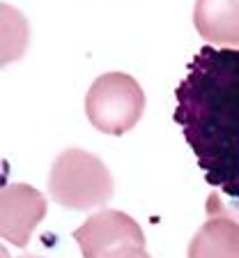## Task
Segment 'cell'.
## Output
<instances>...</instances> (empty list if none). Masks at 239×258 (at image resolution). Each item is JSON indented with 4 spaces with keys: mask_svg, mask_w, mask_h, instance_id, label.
I'll return each instance as SVG.
<instances>
[{
    "mask_svg": "<svg viewBox=\"0 0 239 258\" xmlns=\"http://www.w3.org/2000/svg\"><path fill=\"white\" fill-rule=\"evenodd\" d=\"M193 26L216 46H239V0H196Z\"/></svg>",
    "mask_w": 239,
    "mask_h": 258,
    "instance_id": "obj_7",
    "label": "cell"
},
{
    "mask_svg": "<svg viewBox=\"0 0 239 258\" xmlns=\"http://www.w3.org/2000/svg\"><path fill=\"white\" fill-rule=\"evenodd\" d=\"M173 120L207 184L239 210V48L202 46L175 90Z\"/></svg>",
    "mask_w": 239,
    "mask_h": 258,
    "instance_id": "obj_1",
    "label": "cell"
},
{
    "mask_svg": "<svg viewBox=\"0 0 239 258\" xmlns=\"http://www.w3.org/2000/svg\"><path fill=\"white\" fill-rule=\"evenodd\" d=\"M3 12V64L19 60L30 42V28L19 10L10 5L0 7Z\"/></svg>",
    "mask_w": 239,
    "mask_h": 258,
    "instance_id": "obj_8",
    "label": "cell"
},
{
    "mask_svg": "<svg viewBox=\"0 0 239 258\" xmlns=\"http://www.w3.org/2000/svg\"><path fill=\"white\" fill-rule=\"evenodd\" d=\"M228 210H230V215H232V217H234V219H237V221H239V210H234V208H228Z\"/></svg>",
    "mask_w": 239,
    "mask_h": 258,
    "instance_id": "obj_11",
    "label": "cell"
},
{
    "mask_svg": "<svg viewBox=\"0 0 239 258\" xmlns=\"http://www.w3.org/2000/svg\"><path fill=\"white\" fill-rule=\"evenodd\" d=\"M104 258H152L145 251L143 244H122V247L108 251Z\"/></svg>",
    "mask_w": 239,
    "mask_h": 258,
    "instance_id": "obj_9",
    "label": "cell"
},
{
    "mask_svg": "<svg viewBox=\"0 0 239 258\" xmlns=\"http://www.w3.org/2000/svg\"><path fill=\"white\" fill-rule=\"evenodd\" d=\"M113 175L97 155L81 148H67L55 157L48 173V194L67 210H92L113 196Z\"/></svg>",
    "mask_w": 239,
    "mask_h": 258,
    "instance_id": "obj_2",
    "label": "cell"
},
{
    "mask_svg": "<svg viewBox=\"0 0 239 258\" xmlns=\"http://www.w3.org/2000/svg\"><path fill=\"white\" fill-rule=\"evenodd\" d=\"M145 111V92L124 72H108L95 79L85 97L88 120L101 134L122 136L138 124Z\"/></svg>",
    "mask_w": 239,
    "mask_h": 258,
    "instance_id": "obj_3",
    "label": "cell"
},
{
    "mask_svg": "<svg viewBox=\"0 0 239 258\" xmlns=\"http://www.w3.org/2000/svg\"><path fill=\"white\" fill-rule=\"evenodd\" d=\"M83 258H104L108 251L122 244H143L145 235L138 221L120 210H99L83 226L74 231Z\"/></svg>",
    "mask_w": 239,
    "mask_h": 258,
    "instance_id": "obj_4",
    "label": "cell"
},
{
    "mask_svg": "<svg viewBox=\"0 0 239 258\" xmlns=\"http://www.w3.org/2000/svg\"><path fill=\"white\" fill-rule=\"evenodd\" d=\"M46 217V199L30 184H7L0 191V235L14 247H26L32 231Z\"/></svg>",
    "mask_w": 239,
    "mask_h": 258,
    "instance_id": "obj_5",
    "label": "cell"
},
{
    "mask_svg": "<svg viewBox=\"0 0 239 258\" xmlns=\"http://www.w3.org/2000/svg\"><path fill=\"white\" fill-rule=\"evenodd\" d=\"M207 221L189 242L186 258H239V221L230 215L216 191H209Z\"/></svg>",
    "mask_w": 239,
    "mask_h": 258,
    "instance_id": "obj_6",
    "label": "cell"
},
{
    "mask_svg": "<svg viewBox=\"0 0 239 258\" xmlns=\"http://www.w3.org/2000/svg\"><path fill=\"white\" fill-rule=\"evenodd\" d=\"M0 258H12V256L7 253V249H3V251H0ZM19 258H39V256H19Z\"/></svg>",
    "mask_w": 239,
    "mask_h": 258,
    "instance_id": "obj_10",
    "label": "cell"
}]
</instances>
